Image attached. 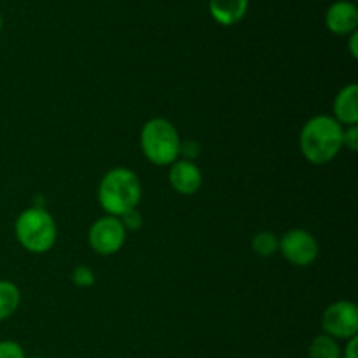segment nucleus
Wrapping results in <instances>:
<instances>
[{"mask_svg": "<svg viewBox=\"0 0 358 358\" xmlns=\"http://www.w3.org/2000/svg\"><path fill=\"white\" fill-rule=\"evenodd\" d=\"M343 129L331 115H315L303 124L299 135V149L308 163L327 164L339 156L343 149Z\"/></svg>", "mask_w": 358, "mask_h": 358, "instance_id": "f257e3e1", "label": "nucleus"}, {"mask_svg": "<svg viewBox=\"0 0 358 358\" xmlns=\"http://www.w3.org/2000/svg\"><path fill=\"white\" fill-rule=\"evenodd\" d=\"M142 201V182L138 175L124 166L108 170L98 185V203L107 215L121 217L138 208Z\"/></svg>", "mask_w": 358, "mask_h": 358, "instance_id": "f03ea898", "label": "nucleus"}, {"mask_svg": "<svg viewBox=\"0 0 358 358\" xmlns=\"http://www.w3.org/2000/svg\"><path fill=\"white\" fill-rule=\"evenodd\" d=\"M14 234L21 247L30 254H48L58 240V227L51 213L41 206L23 210L14 222Z\"/></svg>", "mask_w": 358, "mask_h": 358, "instance_id": "7ed1b4c3", "label": "nucleus"}, {"mask_svg": "<svg viewBox=\"0 0 358 358\" xmlns=\"http://www.w3.org/2000/svg\"><path fill=\"white\" fill-rule=\"evenodd\" d=\"M180 135L171 121L152 117L142 126L140 147L147 159L156 166H170L180 157Z\"/></svg>", "mask_w": 358, "mask_h": 358, "instance_id": "20e7f679", "label": "nucleus"}, {"mask_svg": "<svg viewBox=\"0 0 358 358\" xmlns=\"http://www.w3.org/2000/svg\"><path fill=\"white\" fill-rule=\"evenodd\" d=\"M278 252L289 264L296 268H308L313 264L320 254L317 238L306 229H290L278 240Z\"/></svg>", "mask_w": 358, "mask_h": 358, "instance_id": "39448f33", "label": "nucleus"}, {"mask_svg": "<svg viewBox=\"0 0 358 358\" xmlns=\"http://www.w3.org/2000/svg\"><path fill=\"white\" fill-rule=\"evenodd\" d=\"M126 229L119 217L103 215L91 224L87 231V243L98 255H115L126 243Z\"/></svg>", "mask_w": 358, "mask_h": 358, "instance_id": "423d86ee", "label": "nucleus"}, {"mask_svg": "<svg viewBox=\"0 0 358 358\" xmlns=\"http://www.w3.org/2000/svg\"><path fill=\"white\" fill-rule=\"evenodd\" d=\"M322 331L338 339L357 338L358 334V306L353 301H336L322 315Z\"/></svg>", "mask_w": 358, "mask_h": 358, "instance_id": "0eeeda50", "label": "nucleus"}, {"mask_svg": "<svg viewBox=\"0 0 358 358\" xmlns=\"http://www.w3.org/2000/svg\"><path fill=\"white\" fill-rule=\"evenodd\" d=\"M168 180L175 192L182 196H192L201 189L203 173L194 161L177 159L173 164H170Z\"/></svg>", "mask_w": 358, "mask_h": 358, "instance_id": "6e6552de", "label": "nucleus"}, {"mask_svg": "<svg viewBox=\"0 0 358 358\" xmlns=\"http://www.w3.org/2000/svg\"><path fill=\"white\" fill-rule=\"evenodd\" d=\"M325 27L334 35H350L357 31L358 9L350 0H338L325 13Z\"/></svg>", "mask_w": 358, "mask_h": 358, "instance_id": "1a4fd4ad", "label": "nucleus"}, {"mask_svg": "<svg viewBox=\"0 0 358 358\" xmlns=\"http://www.w3.org/2000/svg\"><path fill=\"white\" fill-rule=\"evenodd\" d=\"M334 119L341 126L358 124V86L355 83L345 86L336 94Z\"/></svg>", "mask_w": 358, "mask_h": 358, "instance_id": "9d476101", "label": "nucleus"}, {"mask_svg": "<svg viewBox=\"0 0 358 358\" xmlns=\"http://www.w3.org/2000/svg\"><path fill=\"white\" fill-rule=\"evenodd\" d=\"M210 14L222 27L240 23L248 10V0H210Z\"/></svg>", "mask_w": 358, "mask_h": 358, "instance_id": "9b49d317", "label": "nucleus"}, {"mask_svg": "<svg viewBox=\"0 0 358 358\" xmlns=\"http://www.w3.org/2000/svg\"><path fill=\"white\" fill-rule=\"evenodd\" d=\"M21 304V290L9 280H0V324L13 317Z\"/></svg>", "mask_w": 358, "mask_h": 358, "instance_id": "f8f14e48", "label": "nucleus"}, {"mask_svg": "<svg viewBox=\"0 0 358 358\" xmlns=\"http://www.w3.org/2000/svg\"><path fill=\"white\" fill-rule=\"evenodd\" d=\"M341 352L338 341L327 334H318L310 345V358H341Z\"/></svg>", "mask_w": 358, "mask_h": 358, "instance_id": "ddd939ff", "label": "nucleus"}, {"mask_svg": "<svg viewBox=\"0 0 358 358\" xmlns=\"http://www.w3.org/2000/svg\"><path fill=\"white\" fill-rule=\"evenodd\" d=\"M252 250L259 257H271L278 252V238L271 231H261L252 240Z\"/></svg>", "mask_w": 358, "mask_h": 358, "instance_id": "4468645a", "label": "nucleus"}, {"mask_svg": "<svg viewBox=\"0 0 358 358\" xmlns=\"http://www.w3.org/2000/svg\"><path fill=\"white\" fill-rule=\"evenodd\" d=\"M72 283L79 289H90V287L94 285L96 282V276H94L93 269L87 268V266H77L72 271Z\"/></svg>", "mask_w": 358, "mask_h": 358, "instance_id": "2eb2a0df", "label": "nucleus"}, {"mask_svg": "<svg viewBox=\"0 0 358 358\" xmlns=\"http://www.w3.org/2000/svg\"><path fill=\"white\" fill-rule=\"evenodd\" d=\"M0 358H27V353L17 341L2 339L0 341Z\"/></svg>", "mask_w": 358, "mask_h": 358, "instance_id": "dca6fc26", "label": "nucleus"}, {"mask_svg": "<svg viewBox=\"0 0 358 358\" xmlns=\"http://www.w3.org/2000/svg\"><path fill=\"white\" fill-rule=\"evenodd\" d=\"M119 220H121V224L124 226L126 233H128V231H138L140 227L143 226V217L142 213L138 212V208L126 212L124 215L119 217Z\"/></svg>", "mask_w": 358, "mask_h": 358, "instance_id": "f3484780", "label": "nucleus"}, {"mask_svg": "<svg viewBox=\"0 0 358 358\" xmlns=\"http://www.w3.org/2000/svg\"><path fill=\"white\" fill-rule=\"evenodd\" d=\"M343 147H346L350 152H357L358 150V124L345 126V129H343Z\"/></svg>", "mask_w": 358, "mask_h": 358, "instance_id": "a211bd4d", "label": "nucleus"}, {"mask_svg": "<svg viewBox=\"0 0 358 358\" xmlns=\"http://www.w3.org/2000/svg\"><path fill=\"white\" fill-rule=\"evenodd\" d=\"M201 152V147L196 140H185V142H180V156L182 159L185 161H194L196 157Z\"/></svg>", "mask_w": 358, "mask_h": 358, "instance_id": "6ab92c4d", "label": "nucleus"}, {"mask_svg": "<svg viewBox=\"0 0 358 358\" xmlns=\"http://www.w3.org/2000/svg\"><path fill=\"white\" fill-rule=\"evenodd\" d=\"M341 358H358V338H352L346 341L345 352H341Z\"/></svg>", "mask_w": 358, "mask_h": 358, "instance_id": "aec40b11", "label": "nucleus"}, {"mask_svg": "<svg viewBox=\"0 0 358 358\" xmlns=\"http://www.w3.org/2000/svg\"><path fill=\"white\" fill-rule=\"evenodd\" d=\"M348 49H350V55H352V58L358 59V31H353V34H350Z\"/></svg>", "mask_w": 358, "mask_h": 358, "instance_id": "412c9836", "label": "nucleus"}, {"mask_svg": "<svg viewBox=\"0 0 358 358\" xmlns=\"http://www.w3.org/2000/svg\"><path fill=\"white\" fill-rule=\"evenodd\" d=\"M2 28H3V17L2 14H0V31H2Z\"/></svg>", "mask_w": 358, "mask_h": 358, "instance_id": "4be33fe9", "label": "nucleus"}, {"mask_svg": "<svg viewBox=\"0 0 358 358\" xmlns=\"http://www.w3.org/2000/svg\"><path fill=\"white\" fill-rule=\"evenodd\" d=\"M28 358H44V357H38V355H35V357H28Z\"/></svg>", "mask_w": 358, "mask_h": 358, "instance_id": "5701e85b", "label": "nucleus"}]
</instances>
